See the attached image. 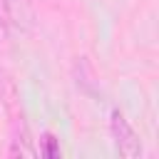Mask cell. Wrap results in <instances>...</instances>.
Instances as JSON below:
<instances>
[{
    "label": "cell",
    "mask_w": 159,
    "mask_h": 159,
    "mask_svg": "<svg viewBox=\"0 0 159 159\" xmlns=\"http://www.w3.org/2000/svg\"><path fill=\"white\" fill-rule=\"evenodd\" d=\"M109 129H112V137H114V144H117V152L127 159H137L144 154L142 149V139L137 137V132L132 129V124L124 119V114L119 109H112L109 114Z\"/></svg>",
    "instance_id": "cell-1"
},
{
    "label": "cell",
    "mask_w": 159,
    "mask_h": 159,
    "mask_svg": "<svg viewBox=\"0 0 159 159\" xmlns=\"http://www.w3.org/2000/svg\"><path fill=\"white\" fill-rule=\"evenodd\" d=\"M45 142H47V154H52V157H55V154H60V149H55V147H52V144H55V137H52V134H47V137H45Z\"/></svg>",
    "instance_id": "cell-3"
},
{
    "label": "cell",
    "mask_w": 159,
    "mask_h": 159,
    "mask_svg": "<svg viewBox=\"0 0 159 159\" xmlns=\"http://www.w3.org/2000/svg\"><path fill=\"white\" fill-rule=\"evenodd\" d=\"M7 7L12 10V12H17V7H20V12L27 7V0H7Z\"/></svg>",
    "instance_id": "cell-2"
}]
</instances>
